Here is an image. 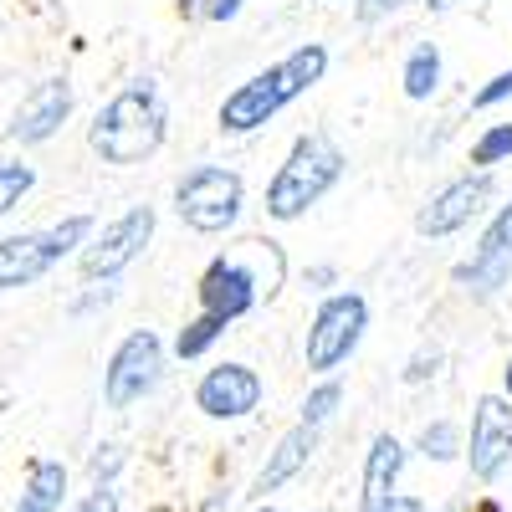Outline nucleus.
<instances>
[{
  "mask_svg": "<svg viewBox=\"0 0 512 512\" xmlns=\"http://www.w3.org/2000/svg\"><path fill=\"white\" fill-rule=\"evenodd\" d=\"M164 128H169V113H164V98L154 82H128L123 93H113L98 118L88 123V149L103 159V164H144L159 154L164 144Z\"/></svg>",
  "mask_w": 512,
  "mask_h": 512,
  "instance_id": "obj_1",
  "label": "nucleus"
},
{
  "mask_svg": "<svg viewBox=\"0 0 512 512\" xmlns=\"http://www.w3.org/2000/svg\"><path fill=\"white\" fill-rule=\"evenodd\" d=\"M287 277V256L277 241H241L236 251H221L200 277V313H216L221 323L246 318L262 297H272Z\"/></svg>",
  "mask_w": 512,
  "mask_h": 512,
  "instance_id": "obj_2",
  "label": "nucleus"
},
{
  "mask_svg": "<svg viewBox=\"0 0 512 512\" xmlns=\"http://www.w3.org/2000/svg\"><path fill=\"white\" fill-rule=\"evenodd\" d=\"M344 149L333 144V134H323V128H313V134H297L287 159L277 164V175L267 185V216L272 221H297L308 216V210L344 180Z\"/></svg>",
  "mask_w": 512,
  "mask_h": 512,
  "instance_id": "obj_3",
  "label": "nucleus"
},
{
  "mask_svg": "<svg viewBox=\"0 0 512 512\" xmlns=\"http://www.w3.org/2000/svg\"><path fill=\"white\" fill-rule=\"evenodd\" d=\"M241 205H246V185L236 169L226 164H195L180 175L175 185V210H180V221L200 236H221L236 226L241 216Z\"/></svg>",
  "mask_w": 512,
  "mask_h": 512,
  "instance_id": "obj_4",
  "label": "nucleus"
},
{
  "mask_svg": "<svg viewBox=\"0 0 512 512\" xmlns=\"http://www.w3.org/2000/svg\"><path fill=\"white\" fill-rule=\"evenodd\" d=\"M88 236H93V216H67V221H57L47 231L6 236V241H0V292L41 282L67 251H77Z\"/></svg>",
  "mask_w": 512,
  "mask_h": 512,
  "instance_id": "obj_5",
  "label": "nucleus"
},
{
  "mask_svg": "<svg viewBox=\"0 0 512 512\" xmlns=\"http://www.w3.org/2000/svg\"><path fill=\"white\" fill-rule=\"evenodd\" d=\"M364 328H369V303H364L359 292L323 297L313 323H308V344H303L308 374H333L338 364H349V354L359 349Z\"/></svg>",
  "mask_w": 512,
  "mask_h": 512,
  "instance_id": "obj_6",
  "label": "nucleus"
},
{
  "mask_svg": "<svg viewBox=\"0 0 512 512\" xmlns=\"http://www.w3.org/2000/svg\"><path fill=\"white\" fill-rule=\"evenodd\" d=\"M159 374H164V344H159V333L154 328H134L113 349V359L103 369V400H108V410L139 405L159 384Z\"/></svg>",
  "mask_w": 512,
  "mask_h": 512,
  "instance_id": "obj_7",
  "label": "nucleus"
},
{
  "mask_svg": "<svg viewBox=\"0 0 512 512\" xmlns=\"http://www.w3.org/2000/svg\"><path fill=\"white\" fill-rule=\"evenodd\" d=\"M154 205H128L123 210V216L118 221H108L98 236H88V241H82V277H88V282H113L128 262H139V251L154 241Z\"/></svg>",
  "mask_w": 512,
  "mask_h": 512,
  "instance_id": "obj_8",
  "label": "nucleus"
},
{
  "mask_svg": "<svg viewBox=\"0 0 512 512\" xmlns=\"http://www.w3.org/2000/svg\"><path fill=\"white\" fill-rule=\"evenodd\" d=\"M492 195H497L492 169H472V175H456L446 190H436L431 200L420 205L415 231H420V236H431V241H441V236H456L461 226H472V221L482 216Z\"/></svg>",
  "mask_w": 512,
  "mask_h": 512,
  "instance_id": "obj_9",
  "label": "nucleus"
},
{
  "mask_svg": "<svg viewBox=\"0 0 512 512\" xmlns=\"http://www.w3.org/2000/svg\"><path fill=\"white\" fill-rule=\"evenodd\" d=\"M477 482H497L512 466V395H482L472 410V446H466Z\"/></svg>",
  "mask_w": 512,
  "mask_h": 512,
  "instance_id": "obj_10",
  "label": "nucleus"
},
{
  "mask_svg": "<svg viewBox=\"0 0 512 512\" xmlns=\"http://www.w3.org/2000/svg\"><path fill=\"white\" fill-rule=\"evenodd\" d=\"M456 282H466V292L477 297H497L507 282H512V205H502L492 226L482 231L472 262L456 267Z\"/></svg>",
  "mask_w": 512,
  "mask_h": 512,
  "instance_id": "obj_11",
  "label": "nucleus"
},
{
  "mask_svg": "<svg viewBox=\"0 0 512 512\" xmlns=\"http://www.w3.org/2000/svg\"><path fill=\"white\" fill-rule=\"evenodd\" d=\"M262 405V374L251 364H216L195 384V410L210 420H241Z\"/></svg>",
  "mask_w": 512,
  "mask_h": 512,
  "instance_id": "obj_12",
  "label": "nucleus"
},
{
  "mask_svg": "<svg viewBox=\"0 0 512 512\" xmlns=\"http://www.w3.org/2000/svg\"><path fill=\"white\" fill-rule=\"evenodd\" d=\"M67 118H72V82L67 77H47V82H36V88L21 98L6 134L16 144H47Z\"/></svg>",
  "mask_w": 512,
  "mask_h": 512,
  "instance_id": "obj_13",
  "label": "nucleus"
},
{
  "mask_svg": "<svg viewBox=\"0 0 512 512\" xmlns=\"http://www.w3.org/2000/svg\"><path fill=\"white\" fill-rule=\"evenodd\" d=\"M313 451H318V425H303L297 420L292 431L272 446V456H267V466L256 472V482H251V497H267V492H277V487H287L303 466L313 461Z\"/></svg>",
  "mask_w": 512,
  "mask_h": 512,
  "instance_id": "obj_14",
  "label": "nucleus"
},
{
  "mask_svg": "<svg viewBox=\"0 0 512 512\" xmlns=\"http://www.w3.org/2000/svg\"><path fill=\"white\" fill-rule=\"evenodd\" d=\"M282 113V98L272 93V77L256 72L251 82H241V88L221 103V128L226 134H256L262 123H272Z\"/></svg>",
  "mask_w": 512,
  "mask_h": 512,
  "instance_id": "obj_15",
  "label": "nucleus"
},
{
  "mask_svg": "<svg viewBox=\"0 0 512 512\" xmlns=\"http://www.w3.org/2000/svg\"><path fill=\"white\" fill-rule=\"evenodd\" d=\"M323 72H328V47H318V41H308V47H297V52H287L282 62H272V67H267L272 93L282 98V108H287L292 98L313 93L318 82H323Z\"/></svg>",
  "mask_w": 512,
  "mask_h": 512,
  "instance_id": "obj_16",
  "label": "nucleus"
},
{
  "mask_svg": "<svg viewBox=\"0 0 512 512\" xmlns=\"http://www.w3.org/2000/svg\"><path fill=\"white\" fill-rule=\"evenodd\" d=\"M400 472H405V446L390 431H379L369 441V451H364V497H359V512L374 507L379 497H390L395 482H400Z\"/></svg>",
  "mask_w": 512,
  "mask_h": 512,
  "instance_id": "obj_17",
  "label": "nucleus"
},
{
  "mask_svg": "<svg viewBox=\"0 0 512 512\" xmlns=\"http://www.w3.org/2000/svg\"><path fill=\"white\" fill-rule=\"evenodd\" d=\"M62 497H67V466L52 461V456H41V461H31V472H26L16 512H62Z\"/></svg>",
  "mask_w": 512,
  "mask_h": 512,
  "instance_id": "obj_18",
  "label": "nucleus"
},
{
  "mask_svg": "<svg viewBox=\"0 0 512 512\" xmlns=\"http://www.w3.org/2000/svg\"><path fill=\"white\" fill-rule=\"evenodd\" d=\"M400 88H405V98H410V103L436 98V88H441V47H436V41H420V47L405 57Z\"/></svg>",
  "mask_w": 512,
  "mask_h": 512,
  "instance_id": "obj_19",
  "label": "nucleus"
},
{
  "mask_svg": "<svg viewBox=\"0 0 512 512\" xmlns=\"http://www.w3.org/2000/svg\"><path fill=\"white\" fill-rule=\"evenodd\" d=\"M226 328H231V323H221L216 313H200V318H190V323L180 328V338H175V354H180V359H200V354H205L210 344H216V338H221Z\"/></svg>",
  "mask_w": 512,
  "mask_h": 512,
  "instance_id": "obj_20",
  "label": "nucleus"
},
{
  "mask_svg": "<svg viewBox=\"0 0 512 512\" xmlns=\"http://www.w3.org/2000/svg\"><path fill=\"white\" fill-rule=\"evenodd\" d=\"M415 446H420L425 461H456V456H461V425H456V420H431V425L420 431Z\"/></svg>",
  "mask_w": 512,
  "mask_h": 512,
  "instance_id": "obj_21",
  "label": "nucleus"
},
{
  "mask_svg": "<svg viewBox=\"0 0 512 512\" xmlns=\"http://www.w3.org/2000/svg\"><path fill=\"white\" fill-rule=\"evenodd\" d=\"M36 185V169L21 164V159H0V216H11V210L31 195Z\"/></svg>",
  "mask_w": 512,
  "mask_h": 512,
  "instance_id": "obj_22",
  "label": "nucleus"
},
{
  "mask_svg": "<svg viewBox=\"0 0 512 512\" xmlns=\"http://www.w3.org/2000/svg\"><path fill=\"white\" fill-rule=\"evenodd\" d=\"M338 405H344V384H338L333 374H323V384H318V390H308V400H303V425H323V420H333Z\"/></svg>",
  "mask_w": 512,
  "mask_h": 512,
  "instance_id": "obj_23",
  "label": "nucleus"
},
{
  "mask_svg": "<svg viewBox=\"0 0 512 512\" xmlns=\"http://www.w3.org/2000/svg\"><path fill=\"white\" fill-rule=\"evenodd\" d=\"M502 159H512V123H492L487 134L472 144V164H477V169H492V164H502Z\"/></svg>",
  "mask_w": 512,
  "mask_h": 512,
  "instance_id": "obj_24",
  "label": "nucleus"
},
{
  "mask_svg": "<svg viewBox=\"0 0 512 512\" xmlns=\"http://www.w3.org/2000/svg\"><path fill=\"white\" fill-rule=\"evenodd\" d=\"M77 512H118V492H113V482H93V492L77 502Z\"/></svg>",
  "mask_w": 512,
  "mask_h": 512,
  "instance_id": "obj_25",
  "label": "nucleus"
},
{
  "mask_svg": "<svg viewBox=\"0 0 512 512\" xmlns=\"http://www.w3.org/2000/svg\"><path fill=\"white\" fill-rule=\"evenodd\" d=\"M502 98H512V67H507V72H497V77L487 82V88H482L472 103H477V108H497Z\"/></svg>",
  "mask_w": 512,
  "mask_h": 512,
  "instance_id": "obj_26",
  "label": "nucleus"
},
{
  "mask_svg": "<svg viewBox=\"0 0 512 512\" xmlns=\"http://www.w3.org/2000/svg\"><path fill=\"white\" fill-rule=\"evenodd\" d=\"M118 466H123V451H118V446H98V456H93V482H113Z\"/></svg>",
  "mask_w": 512,
  "mask_h": 512,
  "instance_id": "obj_27",
  "label": "nucleus"
},
{
  "mask_svg": "<svg viewBox=\"0 0 512 512\" xmlns=\"http://www.w3.org/2000/svg\"><path fill=\"white\" fill-rule=\"evenodd\" d=\"M436 369H441V354H436V349H431V354H415L410 369H405V384H425Z\"/></svg>",
  "mask_w": 512,
  "mask_h": 512,
  "instance_id": "obj_28",
  "label": "nucleus"
},
{
  "mask_svg": "<svg viewBox=\"0 0 512 512\" xmlns=\"http://www.w3.org/2000/svg\"><path fill=\"white\" fill-rule=\"evenodd\" d=\"M364 512H425V507H420V497L390 492V497H379V502H374V507H364Z\"/></svg>",
  "mask_w": 512,
  "mask_h": 512,
  "instance_id": "obj_29",
  "label": "nucleus"
},
{
  "mask_svg": "<svg viewBox=\"0 0 512 512\" xmlns=\"http://www.w3.org/2000/svg\"><path fill=\"white\" fill-rule=\"evenodd\" d=\"M405 6H415V0H369V6H364V21H379V16H395V11H405Z\"/></svg>",
  "mask_w": 512,
  "mask_h": 512,
  "instance_id": "obj_30",
  "label": "nucleus"
},
{
  "mask_svg": "<svg viewBox=\"0 0 512 512\" xmlns=\"http://www.w3.org/2000/svg\"><path fill=\"white\" fill-rule=\"evenodd\" d=\"M246 0H210V21H236Z\"/></svg>",
  "mask_w": 512,
  "mask_h": 512,
  "instance_id": "obj_31",
  "label": "nucleus"
},
{
  "mask_svg": "<svg viewBox=\"0 0 512 512\" xmlns=\"http://www.w3.org/2000/svg\"><path fill=\"white\" fill-rule=\"evenodd\" d=\"M308 282H313V287H328V282H333V267H313Z\"/></svg>",
  "mask_w": 512,
  "mask_h": 512,
  "instance_id": "obj_32",
  "label": "nucleus"
},
{
  "mask_svg": "<svg viewBox=\"0 0 512 512\" xmlns=\"http://www.w3.org/2000/svg\"><path fill=\"white\" fill-rule=\"evenodd\" d=\"M472 512H507V507H502V502H497V497H482V502H477V507H472Z\"/></svg>",
  "mask_w": 512,
  "mask_h": 512,
  "instance_id": "obj_33",
  "label": "nucleus"
},
{
  "mask_svg": "<svg viewBox=\"0 0 512 512\" xmlns=\"http://www.w3.org/2000/svg\"><path fill=\"white\" fill-rule=\"evenodd\" d=\"M425 6H431V11H446V6H456V0H425Z\"/></svg>",
  "mask_w": 512,
  "mask_h": 512,
  "instance_id": "obj_34",
  "label": "nucleus"
},
{
  "mask_svg": "<svg viewBox=\"0 0 512 512\" xmlns=\"http://www.w3.org/2000/svg\"><path fill=\"white\" fill-rule=\"evenodd\" d=\"M502 390L512 395V359H507V374H502Z\"/></svg>",
  "mask_w": 512,
  "mask_h": 512,
  "instance_id": "obj_35",
  "label": "nucleus"
},
{
  "mask_svg": "<svg viewBox=\"0 0 512 512\" xmlns=\"http://www.w3.org/2000/svg\"><path fill=\"white\" fill-rule=\"evenodd\" d=\"M256 512H277V507H256Z\"/></svg>",
  "mask_w": 512,
  "mask_h": 512,
  "instance_id": "obj_36",
  "label": "nucleus"
}]
</instances>
